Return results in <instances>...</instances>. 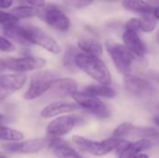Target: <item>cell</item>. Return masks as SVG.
Wrapping results in <instances>:
<instances>
[{"mask_svg": "<svg viewBox=\"0 0 159 158\" xmlns=\"http://www.w3.org/2000/svg\"><path fill=\"white\" fill-rule=\"evenodd\" d=\"M76 68L83 71L99 84L110 86L112 75L105 63L97 56L78 53L75 58Z\"/></svg>", "mask_w": 159, "mask_h": 158, "instance_id": "6da1fadb", "label": "cell"}, {"mask_svg": "<svg viewBox=\"0 0 159 158\" xmlns=\"http://www.w3.org/2000/svg\"><path fill=\"white\" fill-rule=\"evenodd\" d=\"M57 78L58 74L52 70L36 71L31 75L30 84L23 94V99L27 101H34L42 97L49 91L53 82Z\"/></svg>", "mask_w": 159, "mask_h": 158, "instance_id": "7a4b0ae2", "label": "cell"}, {"mask_svg": "<svg viewBox=\"0 0 159 158\" xmlns=\"http://www.w3.org/2000/svg\"><path fill=\"white\" fill-rule=\"evenodd\" d=\"M22 27L25 40L30 46L36 45L56 55L61 52V47L58 41L41 28L34 25H22Z\"/></svg>", "mask_w": 159, "mask_h": 158, "instance_id": "3957f363", "label": "cell"}, {"mask_svg": "<svg viewBox=\"0 0 159 158\" xmlns=\"http://www.w3.org/2000/svg\"><path fill=\"white\" fill-rule=\"evenodd\" d=\"M106 49L117 71L124 77L129 75L135 56L124 45L113 41L106 42Z\"/></svg>", "mask_w": 159, "mask_h": 158, "instance_id": "277c9868", "label": "cell"}, {"mask_svg": "<svg viewBox=\"0 0 159 158\" xmlns=\"http://www.w3.org/2000/svg\"><path fill=\"white\" fill-rule=\"evenodd\" d=\"M72 141L82 151L96 156H102L116 150L120 142V140H116L112 137L98 142L89 140L80 135H74L72 137Z\"/></svg>", "mask_w": 159, "mask_h": 158, "instance_id": "5b68a950", "label": "cell"}, {"mask_svg": "<svg viewBox=\"0 0 159 158\" xmlns=\"http://www.w3.org/2000/svg\"><path fill=\"white\" fill-rule=\"evenodd\" d=\"M84 121L85 119L79 115L68 114L60 115L48 124L46 133L49 138H61L69 134L75 128L81 126Z\"/></svg>", "mask_w": 159, "mask_h": 158, "instance_id": "8992f818", "label": "cell"}, {"mask_svg": "<svg viewBox=\"0 0 159 158\" xmlns=\"http://www.w3.org/2000/svg\"><path fill=\"white\" fill-rule=\"evenodd\" d=\"M72 98L80 108L100 119H105L111 115L109 108L100 98L78 90L72 95Z\"/></svg>", "mask_w": 159, "mask_h": 158, "instance_id": "52a82bcc", "label": "cell"}, {"mask_svg": "<svg viewBox=\"0 0 159 158\" xmlns=\"http://www.w3.org/2000/svg\"><path fill=\"white\" fill-rule=\"evenodd\" d=\"M7 69L19 74H25L27 72L41 70L46 66L47 61L45 59L34 56H24L20 58H7L6 59Z\"/></svg>", "mask_w": 159, "mask_h": 158, "instance_id": "ba28073f", "label": "cell"}, {"mask_svg": "<svg viewBox=\"0 0 159 158\" xmlns=\"http://www.w3.org/2000/svg\"><path fill=\"white\" fill-rule=\"evenodd\" d=\"M49 142H50L49 137H42V138H36L25 142L7 143L3 145V147L5 150L10 153L32 155L42 151L46 147H48Z\"/></svg>", "mask_w": 159, "mask_h": 158, "instance_id": "9c48e42d", "label": "cell"}, {"mask_svg": "<svg viewBox=\"0 0 159 158\" xmlns=\"http://www.w3.org/2000/svg\"><path fill=\"white\" fill-rule=\"evenodd\" d=\"M27 79L28 77L25 74L14 73L0 74V102L22 88Z\"/></svg>", "mask_w": 159, "mask_h": 158, "instance_id": "30bf717a", "label": "cell"}, {"mask_svg": "<svg viewBox=\"0 0 159 158\" xmlns=\"http://www.w3.org/2000/svg\"><path fill=\"white\" fill-rule=\"evenodd\" d=\"M124 86L128 92L137 98H148L155 93V88L149 81L132 74L124 77Z\"/></svg>", "mask_w": 159, "mask_h": 158, "instance_id": "8fae6325", "label": "cell"}, {"mask_svg": "<svg viewBox=\"0 0 159 158\" xmlns=\"http://www.w3.org/2000/svg\"><path fill=\"white\" fill-rule=\"evenodd\" d=\"M42 17L48 25L59 32H68L71 27V20L69 17L56 6L47 7L43 12Z\"/></svg>", "mask_w": 159, "mask_h": 158, "instance_id": "7c38bea8", "label": "cell"}, {"mask_svg": "<svg viewBox=\"0 0 159 158\" xmlns=\"http://www.w3.org/2000/svg\"><path fill=\"white\" fill-rule=\"evenodd\" d=\"M80 107L75 102L58 101L51 102L44 107L40 112V115L43 118H52L58 115L71 114L73 112L78 111Z\"/></svg>", "mask_w": 159, "mask_h": 158, "instance_id": "4fadbf2b", "label": "cell"}, {"mask_svg": "<svg viewBox=\"0 0 159 158\" xmlns=\"http://www.w3.org/2000/svg\"><path fill=\"white\" fill-rule=\"evenodd\" d=\"M77 88L78 84L75 79L71 77H61L53 82L49 92L53 97L66 98L68 96L72 97V95L77 91Z\"/></svg>", "mask_w": 159, "mask_h": 158, "instance_id": "5bb4252c", "label": "cell"}, {"mask_svg": "<svg viewBox=\"0 0 159 158\" xmlns=\"http://www.w3.org/2000/svg\"><path fill=\"white\" fill-rule=\"evenodd\" d=\"M122 40L124 46L135 56L143 58L146 53V46L141 39L137 32L131 30H126L122 34Z\"/></svg>", "mask_w": 159, "mask_h": 158, "instance_id": "9a60e30c", "label": "cell"}, {"mask_svg": "<svg viewBox=\"0 0 159 158\" xmlns=\"http://www.w3.org/2000/svg\"><path fill=\"white\" fill-rule=\"evenodd\" d=\"M48 148L56 158H85L61 138H50Z\"/></svg>", "mask_w": 159, "mask_h": 158, "instance_id": "2e32d148", "label": "cell"}, {"mask_svg": "<svg viewBox=\"0 0 159 158\" xmlns=\"http://www.w3.org/2000/svg\"><path fill=\"white\" fill-rule=\"evenodd\" d=\"M122 7L128 11L143 16H150L154 11V7L151 4L144 0H122Z\"/></svg>", "mask_w": 159, "mask_h": 158, "instance_id": "e0dca14e", "label": "cell"}, {"mask_svg": "<svg viewBox=\"0 0 159 158\" xmlns=\"http://www.w3.org/2000/svg\"><path fill=\"white\" fill-rule=\"evenodd\" d=\"M77 47L82 51V53L97 57L102 55L103 51L101 42H99L97 39L89 37L80 38L77 42Z\"/></svg>", "mask_w": 159, "mask_h": 158, "instance_id": "ac0fdd59", "label": "cell"}, {"mask_svg": "<svg viewBox=\"0 0 159 158\" xmlns=\"http://www.w3.org/2000/svg\"><path fill=\"white\" fill-rule=\"evenodd\" d=\"M3 34L7 38H9L22 46H30L25 40L22 25L18 24V22L3 25Z\"/></svg>", "mask_w": 159, "mask_h": 158, "instance_id": "d6986e66", "label": "cell"}, {"mask_svg": "<svg viewBox=\"0 0 159 158\" xmlns=\"http://www.w3.org/2000/svg\"><path fill=\"white\" fill-rule=\"evenodd\" d=\"M84 92L95 96L97 98H105V99H113L116 97V90L108 86L102 84H91L88 85L83 89Z\"/></svg>", "mask_w": 159, "mask_h": 158, "instance_id": "ffe728a7", "label": "cell"}, {"mask_svg": "<svg viewBox=\"0 0 159 158\" xmlns=\"http://www.w3.org/2000/svg\"><path fill=\"white\" fill-rule=\"evenodd\" d=\"M151 146L152 143L149 140H139L133 142H129L126 150L118 156V158H130L135 155L148 150L149 148H151Z\"/></svg>", "mask_w": 159, "mask_h": 158, "instance_id": "44dd1931", "label": "cell"}, {"mask_svg": "<svg viewBox=\"0 0 159 158\" xmlns=\"http://www.w3.org/2000/svg\"><path fill=\"white\" fill-rule=\"evenodd\" d=\"M129 137L139 138L141 140H149L158 137V131L155 128L150 127H136L133 126Z\"/></svg>", "mask_w": 159, "mask_h": 158, "instance_id": "7402d4cb", "label": "cell"}, {"mask_svg": "<svg viewBox=\"0 0 159 158\" xmlns=\"http://www.w3.org/2000/svg\"><path fill=\"white\" fill-rule=\"evenodd\" d=\"M10 13L18 20H20L36 17L40 14V11L38 10V8H35L32 6H18L12 8L10 10Z\"/></svg>", "mask_w": 159, "mask_h": 158, "instance_id": "603a6c76", "label": "cell"}, {"mask_svg": "<svg viewBox=\"0 0 159 158\" xmlns=\"http://www.w3.org/2000/svg\"><path fill=\"white\" fill-rule=\"evenodd\" d=\"M78 54L77 49L73 46H68L62 57V65L71 72H75L77 68L75 65V58Z\"/></svg>", "mask_w": 159, "mask_h": 158, "instance_id": "cb8c5ba5", "label": "cell"}, {"mask_svg": "<svg viewBox=\"0 0 159 158\" xmlns=\"http://www.w3.org/2000/svg\"><path fill=\"white\" fill-rule=\"evenodd\" d=\"M23 133L17 129H13L6 126H0V141L17 142L23 140Z\"/></svg>", "mask_w": 159, "mask_h": 158, "instance_id": "d4e9b609", "label": "cell"}, {"mask_svg": "<svg viewBox=\"0 0 159 158\" xmlns=\"http://www.w3.org/2000/svg\"><path fill=\"white\" fill-rule=\"evenodd\" d=\"M133 126L134 125L129 122H124L116 128V129L113 131L111 137L114 139H116V140H125L126 137L129 136Z\"/></svg>", "mask_w": 159, "mask_h": 158, "instance_id": "484cf974", "label": "cell"}, {"mask_svg": "<svg viewBox=\"0 0 159 158\" xmlns=\"http://www.w3.org/2000/svg\"><path fill=\"white\" fill-rule=\"evenodd\" d=\"M141 23H140V31L144 33H151L153 32L157 24V20L151 16H143V18H140Z\"/></svg>", "mask_w": 159, "mask_h": 158, "instance_id": "4316f807", "label": "cell"}, {"mask_svg": "<svg viewBox=\"0 0 159 158\" xmlns=\"http://www.w3.org/2000/svg\"><path fill=\"white\" fill-rule=\"evenodd\" d=\"M95 0H63L64 4L73 9H82L90 6Z\"/></svg>", "mask_w": 159, "mask_h": 158, "instance_id": "83f0119b", "label": "cell"}, {"mask_svg": "<svg viewBox=\"0 0 159 158\" xmlns=\"http://www.w3.org/2000/svg\"><path fill=\"white\" fill-rule=\"evenodd\" d=\"M15 45L6 36L0 35V50L3 52H13L15 51Z\"/></svg>", "mask_w": 159, "mask_h": 158, "instance_id": "f1b7e54d", "label": "cell"}, {"mask_svg": "<svg viewBox=\"0 0 159 158\" xmlns=\"http://www.w3.org/2000/svg\"><path fill=\"white\" fill-rule=\"evenodd\" d=\"M18 21L19 20L16 17H14L10 12H6L0 9V24L6 25L9 23H15Z\"/></svg>", "mask_w": 159, "mask_h": 158, "instance_id": "f546056e", "label": "cell"}, {"mask_svg": "<svg viewBox=\"0 0 159 158\" xmlns=\"http://www.w3.org/2000/svg\"><path fill=\"white\" fill-rule=\"evenodd\" d=\"M140 23H141L140 18H131L126 22L125 29L126 30H131V31L138 33V31H140Z\"/></svg>", "mask_w": 159, "mask_h": 158, "instance_id": "4dcf8cb0", "label": "cell"}, {"mask_svg": "<svg viewBox=\"0 0 159 158\" xmlns=\"http://www.w3.org/2000/svg\"><path fill=\"white\" fill-rule=\"evenodd\" d=\"M25 1L29 4V6H32L35 8H42L47 5L46 0H25Z\"/></svg>", "mask_w": 159, "mask_h": 158, "instance_id": "1f68e13d", "label": "cell"}, {"mask_svg": "<svg viewBox=\"0 0 159 158\" xmlns=\"http://www.w3.org/2000/svg\"><path fill=\"white\" fill-rule=\"evenodd\" d=\"M12 4H13V0H0V8L1 9L9 8Z\"/></svg>", "mask_w": 159, "mask_h": 158, "instance_id": "d6a6232c", "label": "cell"}, {"mask_svg": "<svg viewBox=\"0 0 159 158\" xmlns=\"http://www.w3.org/2000/svg\"><path fill=\"white\" fill-rule=\"evenodd\" d=\"M7 122H9V117L7 115L0 114V126H4Z\"/></svg>", "mask_w": 159, "mask_h": 158, "instance_id": "836d02e7", "label": "cell"}, {"mask_svg": "<svg viewBox=\"0 0 159 158\" xmlns=\"http://www.w3.org/2000/svg\"><path fill=\"white\" fill-rule=\"evenodd\" d=\"M5 70H7V63H6V60L0 58V74L2 72H4Z\"/></svg>", "mask_w": 159, "mask_h": 158, "instance_id": "e575fe53", "label": "cell"}, {"mask_svg": "<svg viewBox=\"0 0 159 158\" xmlns=\"http://www.w3.org/2000/svg\"><path fill=\"white\" fill-rule=\"evenodd\" d=\"M153 17L157 20H159V7L154 8V11H153Z\"/></svg>", "mask_w": 159, "mask_h": 158, "instance_id": "d590c367", "label": "cell"}, {"mask_svg": "<svg viewBox=\"0 0 159 158\" xmlns=\"http://www.w3.org/2000/svg\"><path fill=\"white\" fill-rule=\"evenodd\" d=\"M130 158H149V156L147 155H145V154L141 153V154H138V155H135V156H131Z\"/></svg>", "mask_w": 159, "mask_h": 158, "instance_id": "8d00e7d4", "label": "cell"}, {"mask_svg": "<svg viewBox=\"0 0 159 158\" xmlns=\"http://www.w3.org/2000/svg\"><path fill=\"white\" fill-rule=\"evenodd\" d=\"M153 121H154V123L159 128V116H155V117L153 118Z\"/></svg>", "mask_w": 159, "mask_h": 158, "instance_id": "74e56055", "label": "cell"}, {"mask_svg": "<svg viewBox=\"0 0 159 158\" xmlns=\"http://www.w3.org/2000/svg\"><path fill=\"white\" fill-rule=\"evenodd\" d=\"M103 1H105V2H107V3H115V2H117V1H119V0H103Z\"/></svg>", "mask_w": 159, "mask_h": 158, "instance_id": "f35d334b", "label": "cell"}, {"mask_svg": "<svg viewBox=\"0 0 159 158\" xmlns=\"http://www.w3.org/2000/svg\"><path fill=\"white\" fill-rule=\"evenodd\" d=\"M157 44L159 45V30L157 31Z\"/></svg>", "mask_w": 159, "mask_h": 158, "instance_id": "ab89813d", "label": "cell"}, {"mask_svg": "<svg viewBox=\"0 0 159 158\" xmlns=\"http://www.w3.org/2000/svg\"><path fill=\"white\" fill-rule=\"evenodd\" d=\"M0 158H7V157H6V156H0Z\"/></svg>", "mask_w": 159, "mask_h": 158, "instance_id": "60d3db41", "label": "cell"}]
</instances>
